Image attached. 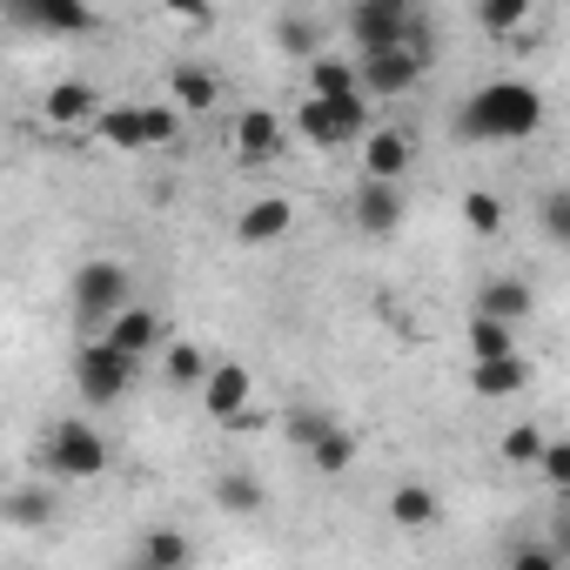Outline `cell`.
<instances>
[{
	"mask_svg": "<svg viewBox=\"0 0 570 570\" xmlns=\"http://www.w3.org/2000/svg\"><path fill=\"white\" fill-rule=\"evenodd\" d=\"M543 128V95L530 81H483L463 108H456V135L463 141H490V148H510V141H530Z\"/></svg>",
	"mask_w": 570,
	"mask_h": 570,
	"instance_id": "obj_1",
	"label": "cell"
},
{
	"mask_svg": "<svg viewBox=\"0 0 570 570\" xmlns=\"http://www.w3.org/2000/svg\"><path fill=\"white\" fill-rule=\"evenodd\" d=\"M430 61H436L430 21H423L410 41H396V48H363V55H356V68H363V95H370V101H376V95H410V88L430 75Z\"/></svg>",
	"mask_w": 570,
	"mask_h": 570,
	"instance_id": "obj_2",
	"label": "cell"
},
{
	"mask_svg": "<svg viewBox=\"0 0 570 570\" xmlns=\"http://www.w3.org/2000/svg\"><path fill=\"white\" fill-rule=\"evenodd\" d=\"M68 303H75V316H81L88 330H108V316L135 303V275H128V262H115V255L81 262L75 282H68Z\"/></svg>",
	"mask_w": 570,
	"mask_h": 570,
	"instance_id": "obj_3",
	"label": "cell"
},
{
	"mask_svg": "<svg viewBox=\"0 0 570 570\" xmlns=\"http://www.w3.org/2000/svg\"><path fill=\"white\" fill-rule=\"evenodd\" d=\"M296 128L316 148H350V141L363 148V135H370V95H303Z\"/></svg>",
	"mask_w": 570,
	"mask_h": 570,
	"instance_id": "obj_4",
	"label": "cell"
},
{
	"mask_svg": "<svg viewBox=\"0 0 570 570\" xmlns=\"http://www.w3.org/2000/svg\"><path fill=\"white\" fill-rule=\"evenodd\" d=\"M41 463H48V476H61V483H88V476L108 470V436H101L88 416H61V423L48 430V443H41Z\"/></svg>",
	"mask_w": 570,
	"mask_h": 570,
	"instance_id": "obj_5",
	"label": "cell"
},
{
	"mask_svg": "<svg viewBox=\"0 0 570 570\" xmlns=\"http://www.w3.org/2000/svg\"><path fill=\"white\" fill-rule=\"evenodd\" d=\"M128 383H135V356H121L108 336L81 343V356H75V390H81V403H88V410L121 403V396H128Z\"/></svg>",
	"mask_w": 570,
	"mask_h": 570,
	"instance_id": "obj_6",
	"label": "cell"
},
{
	"mask_svg": "<svg viewBox=\"0 0 570 570\" xmlns=\"http://www.w3.org/2000/svg\"><path fill=\"white\" fill-rule=\"evenodd\" d=\"M423 28V8L416 0H356L350 8V41H356V55L363 48H396V41H410Z\"/></svg>",
	"mask_w": 570,
	"mask_h": 570,
	"instance_id": "obj_7",
	"label": "cell"
},
{
	"mask_svg": "<svg viewBox=\"0 0 570 570\" xmlns=\"http://www.w3.org/2000/svg\"><path fill=\"white\" fill-rule=\"evenodd\" d=\"M8 21L55 35V41H81V35H95L101 14H95V0H8Z\"/></svg>",
	"mask_w": 570,
	"mask_h": 570,
	"instance_id": "obj_8",
	"label": "cell"
},
{
	"mask_svg": "<svg viewBox=\"0 0 570 570\" xmlns=\"http://www.w3.org/2000/svg\"><path fill=\"white\" fill-rule=\"evenodd\" d=\"M296 228V202L289 195H255L242 215H235V242L242 248H268V242H282Z\"/></svg>",
	"mask_w": 570,
	"mask_h": 570,
	"instance_id": "obj_9",
	"label": "cell"
},
{
	"mask_svg": "<svg viewBox=\"0 0 570 570\" xmlns=\"http://www.w3.org/2000/svg\"><path fill=\"white\" fill-rule=\"evenodd\" d=\"M101 336H108L121 356H135V363H141V356H155V350H168V330H161V316H155L148 303H128V309H115Z\"/></svg>",
	"mask_w": 570,
	"mask_h": 570,
	"instance_id": "obj_10",
	"label": "cell"
},
{
	"mask_svg": "<svg viewBox=\"0 0 570 570\" xmlns=\"http://www.w3.org/2000/svg\"><path fill=\"white\" fill-rule=\"evenodd\" d=\"M202 403H208V416L215 423H228V416H242L248 403H255V376H248V363H215L208 370V383H202Z\"/></svg>",
	"mask_w": 570,
	"mask_h": 570,
	"instance_id": "obj_11",
	"label": "cell"
},
{
	"mask_svg": "<svg viewBox=\"0 0 570 570\" xmlns=\"http://www.w3.org/2000/svg\"><path fill=\"white\" fill-rule=\"evenodd\" d=\"M228 141H235V155H242L248 168H262V161H275L282 148H289V141H282V115H268V108H242Z\"/></svg>",
	"mask_w": 570,
	"mask_h": 570,
	"instance_id": "obj_12",
	"label": "cell"
},
{
	"mask_svg": "<svg viewBox=\"0 0 570 570\" xmlns=\"http://www.w3.org/2000/svg\"><path fill=\"white\" fill-rule=\"evenodd\" d=\"M470 390L483 396V403H503V396H523L530 390V363L510 350V356H476L470 363Z\"/></svg>",
	"mask_w": 570,
	"mask_h": 570,
	"instance_id": "obj_13",
	"label": "cell"
},
{
	"mask_svg": "<svg viewBox=\"0 0 570 570\" xmlns=\"http://www.w3.org/2000/svg\"><path fill=\"white\" fill-rule=\"evenodd\" d=\"M410 155H416V148H410L403 128H370V135H363V175H370V181H403V175H410Z\"/></svg>",
	"mask_w": 570,
	"mask_h": 570,
	"instance_id": "obj_14",
	"label": "cell"
},
{
	"mask_svg": "<svg viewBox=\"0 0 570 570\" xmlns=\"http://www.w3.org/2000/svg\"><path fill=\"white\" fill-rule=\"evenodd\" d=\"M356 228H363V235H396V228H403V181H370V175H363Z\"/></svg>",
	"mask_w": 570,
	"mask_h": 570,
	"instance_id": "obj_15",
	"label": "cell"
},
{
	"mask_svg": "<svg viewBox=\"0 0 570 570\" xmlns=\"http://www.w3.org/2000/svg\"><path fill=\"white\" fill-rule=\"evenodd\" d=\"M95 135H101L108 148H121V155H141V148H148V108H135V101H108V108L95 115Z\"/></svg>",
	"mask_w": 570,
	"mask_h": 570,
	"instance_id": "obj_16",
	"label": "cell"
},
{
	"mask_svg": "<svg viewBox=\"0 0 570 570\" xmlns=\"http://www.w3.org/2000/svg\"><path fill=\"white\" fill-rule=\"evenodd\" d=\"M476 309L483 316H503V323H523L537 309V289H530L523 275H490L483 289H476Z\"/></svg>",
	"mask_w": 570,
	"mask_h": 570,
	"instance_id": "obj_17",
	"label": "cell"
},
{
	"mask_svg": "<svg viewBox=\"0 0 570 570\" xmlns=\"http://www.w3.org/2000/svg\"><path fill=\"white\" fill-rule=\"evenodd\" d=\"M101 108H108V101H101L88 81H61V88H48V121H55V128H95Z\"/></svg>",
	"mask_w": 570,
	"mask_h": 570,
	"instance_id": "obj_18",
	"label": "cell"
},
{
	"mask_svg": "<svg viewBox=\"0 0 570 570\" xmlns=\"http://www.w3.org/2000/svg\"><path fill=\"white\" fill-rule=\"evenodd\" d=\"M436 517H443V497L430 483H396L390 490V523L396 530H430Z\"/></svg>",
	"mask_w": 570,
	"mask_h": 570,
	"instance_id": "obj_19",
	"label": "cell"
},
{
	"mask_svg": "<svg viewBox=\"0 0 570 570\" xmlns=\"http://www.w3.org/2000/svg\"><path fill=\"white\" fill-rule=\"evenodd\" d=\"M530 21H537V0H476V28H483V35H497V41L523 35Z\"/></svg>",
	"mask_w": 570,
	"mask_h": 570,
	"instance_id": "obj_20",
	"label": "cell"
},
{
	"mask_svg": "<svg viewBox=\"0 0 570 570\" xmlns=\"http://www.w3.org/2000/svg\"><path fill=\"white\" fill-rule=\"evenodd\" d=\"M168 95H175L181 115H208L215 95H222V81H215L208 68H175V75H168Z\"/></svg>",
	"mask_w": 570,
	"mask_h": 570,
	"instance_id": "obj_21",
	"label": "cell"
},
{
	"mask_svg": "<svg viewBox=\"0 0 570 570\" xmlns=\"http://www.w3.org/2000/svg\"><path fill=\"white\" fill-rule=\"evenodd\" d=\"M215 510L255 517V510H268V490H262L255 476H242V470H222V476H215Z\"/></svg>",
	"mask_w": 570,
	"mask_h": 570,
	"instance_id": "obj_22",
	"label": "cell"
},
{
	"mask_svg": "<svg viewBox=\"0 0 570 570\" xmlns=\"http://www.w3.org/2000/svg\"><path fill=\"white\" fill-rule=\"evenodd\" d=\"M309 95H363V68L343 55H316L309 61Z\"/></svg>",
	"mask_w": 570,
	"mask_h": 570,
	"instance_id": "obj_23",
	"label": "cell"
},
{
	"mask_svg": "<svg viewBox=\"0 0 570 570\" xmlns=\"http://www.w3.org/2000/svg\"><path fill=\"white\" fill-rule=\"evenodd\" d=\"M188 557H195V543L181 530H148L141 550H135V563H148V570H181Z\"/></svg>",
	"mask_w": 570,
	"mask_h": 570,
	"instance_id": "obj_24",
	"label": "cell"
},
{
	"mask_svg": "<svg viewBox=\"0 0 570 570\" xmlns=\"http://www.w3.org/2000/svg\"><path fill=\"white\" fill-rule=\"evenodd\" d=\"M309 463H316L323 476H343V470L356 463V436H350L343 423H330V430H323V436L309 443Z\"/></svg>",
	"mask_w": 570,
	"mask_h": 570,
	"instance_id": "obj_25",
	"label": "cell"
},
{
	"mask_svg": "<svg viewBox=\"0 0 570 570\" xmlns=\"http://www.w3.org/2000/svg\"><path fill=\"white\" fill-rule=\"evenodd\" d=\"M517 350V336H510V323L503 316H470V356H510Z\"/></svg>",
	"mask_w": 570,
	"mask_h": 570,
	"instance_id": "obj_26",
	"label": "cell"
},
{
	"mask_svg": "<svg viewBox=\"0 0 570 570\" xmlns=\"http://www.w3.org/2000/svg\"><path fill=\"white\" fill-rule=\"evenodd\" d=\"M161 370H168L175 383H208V370H215V356H202L195 343H168V350H161Z\"/></svg>",
	"mask_w": 570,
	"mask_h": 570,
	"instance_id": "obj_27",
	"label": "cell"
},
{
	"mask_svg": "<svg viewBox=\"0 0 570 570\" xmlns=\"http://www.w3.org/2000/svg\"><path fill=\"white\" fill-rule=\"evenodd\" d=\"M543 443H550V436H543L537 423H517V430L503 436V463H523V470H537V463H543Z\"/></svg>",
	"mask_w": 570,
	"mask_h": 570,
	"instance_id": "obj_28",
	"label": "cell"
},
{
	"mask_svg": "<svg viewBox=\"0 0 570 570\" xmlns=\"http://www.w3.org/2000/svg\"><path fill=\"white\" fill-rule=\"evenodd\" d=\"M543 235H550V248L570 255V188H550L543 195Z\"/></svg>",
	"mask_w": 570,
	"mask_h": 570,
	"instance_id": "obj_29",
	"label": "cell"
},
{
	"mask_svg": "<svg viewBox=\"0 0 570 570\" xmlns=\"http://www.w3.org/2000/svg\"><path fill=\"white\" fill-rule=\"evenodd\" d=\"M463 222H470L476 235H497V228H503V202L483 195V188H470V195H463Z\"/></svg>",
	"mask_w": 570,
	"mask_h": 570,
	"instance_id": "obj_30",
	"label": "cell"
},
{
	"mask_svg": "<svg viewBox=\"0 0 570 570\" xmlns=\"http://www.w3.org/2000/svg\"><path fill=\"white\" fill-rule=\"evenodd\" d=\"M282 48H289V55H303V61H316L323 55V35H316V21H289V28H282Z\"/></svg>",
	"mask_w": 570,
	"mask_h": 570,
	"instance_id": "obj_31",
	"label": "cell"
},
{
	"mask_svg": "<svg viewBox=\"0 0 570 570\" xmlns=\"http://www.w3.org/2000/svg\"><path fill=\"white\" fill-rule=\"evenodd\" d=\"M181 141V108H148V148H175Z\"/></svg>",
	"mask_w": 570,
	"mask_h": 570,
	"instance_id": "obj_32",
	"label": "cell"
},
{
	"mask_svg": "<svg viewBox=\"0 0 570 570\" xmlns=\"http://www.w3.org/2000/svg\"><path fill=\"white\" fill-rule=\"evenodd\" d=\"M537 470H543L550 490H570V443H543V463Z\"/></svg>",
	"mask_w": 570,
	"mask_h": 570,
	"instance_id": "obj_33",
	"label": "cell"
},
{
	"mask_svg": "<svg viewBox=\"0 0 570 570\" xmlns=\"http://www.w3.org/2000/svg\"><path fill=\"white\" fill-rule=\"evenodd\" d=\"M330 423H336V416H323V410H296V416H289V436H296V443L309 450V443H316V436H323Z\"/></svg>",
	"mask_w": 570,
	"mask_h": 570,
	"instance_id": "obj_34",
	"label": "cell"
},
{
	"mask_svg": "<svg viewBox=\"0 0 570 570\" xmlns=\"http://www.w3.org/2000/svg\"><path fill=\"white\" fill-rule=\"evenodd\" d=\"M168 14H181V21H215V0H161Z\"/></svg>",
	"mask_w": 570,
	"mask_h": 570,
	"instance_id": "obj_35",
	"label": "cell"
},
{
	"mask_svg": "<svg viewBox=\"0 0 570 570\" xmlns=\"http://www.w3.org/2000/svg\"><path fill=\"white\" fill-rule=\"evenodd\" d=\"M563 503H570V490H563Z\"/></svg>",
	"mask_w": 570,
	"mask_h": 570,
	"instance_id": "obj_36",
	"label": "cell"
}]
</instances>
